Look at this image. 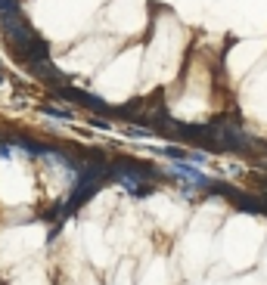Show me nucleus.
<instances>
[{"label":"nucleus","instance_id":"obj_1","mask_svg":"<svg viewBox=\"0 0 267 285\" xmlns=\"http://www.w3.org/2000/svg\"><path fill=\"white\" fill-rule=\"evenodd\" d=\"M40 112L50 115V118H59V121H72V112H65V108H53V106H40Z\"/></svg>","mask_w":267,"mask_h":285},{"label":"nucleus","instance_id":"obj_2","mask_svg":"<svg viewBox=\"0 0 267 285\" xmlns=\"http://www.w3.org/2000/svg\"><path fill=\"white\" fill-rule=\"evenodd\" d=\"M90 124H94V127H103V130H109V121H103L99 115H90Z\"/></svg>","mask_w":267,"mask_h":285},{"label":"nucleus","instance_id":"obj_3","mask_svg":"<svg viewBox=\"0 0 267 285\" xmlns=\"http://www.w3.org/2000/svg\"><path fill=\"white\" fill-rule=\"evenodd\" d=\"M258 186H261V189L267 192V177H258Z\"/></svg>","mask_w":267,"mask_h":285},{"label":"nucleus","instance_id":"obj_4","mask_svg":"<svg viewBox=\"0 0 267 285\" xmlns=\"http://www.w3.org/2000/svg\"><path fill=\"white\" fill-rule=\"evenodd\" d=\"M0 84H3V71H0Z\"/></svg>","mask_w":267,"mask_h":285}]
</instances>
